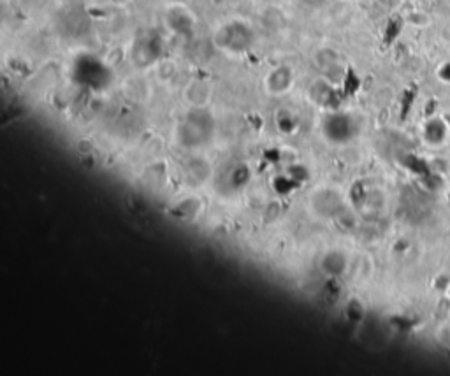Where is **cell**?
Returning a JSON list of instances; mask_svg holds the SVG:
<instances>
[{
  "label": "cell",
  "mask_w": 450,
  "mask_h": 376,
  "mask_svg": "<svg viewBox=\"0 0 450 376\" xmlns=\"http://www.w3.org/2000/svg\"><path fill=\"white\" fill-rule=\"evenodd\" d=\"M234 32V27H227V28H224V34H233ZM234 39H227V41H224L225 42V46H227V48H231V50H234V48H236V35H233ZM240 37H244V35H240ZM246 37H249V35H246ZM249 42L250 41H246V39H240V46L241 48H246V46H249ZM240 48V50H241Z\"/></svg>",
  "instance_id": "2"
},
{
  "label": "cell",
  "mask_w": 450,
  "mask_h": 376,
  "mask_svg": "<svg viewBox=\"0 0 450 376\" xmlns=\"http://www.w3.org/2000/svg\"><path fill=\"white\" fill-rule=\"evenodd\" d=\"M116 2H125V0H116Z\"/></svg>",
  "instance_id": "3"
},
{
  "label": "cell",
  "mask_w": 450,
  "mask_h": 376,
  "mask_svg": "<svg viewBox=\"0 0 450 376\" xmlns=\"http://www.w3.org/2000/svg\"><path fill=\"white\" fill-rule=\"evenodd\" d=\"M435 134H438L442 139H445V127L442 125V122H431V125H427V129H426L427 141H431L433 143V139H435Z\"/></svg>",
  "instance_id": "1"
}]
</instances>
